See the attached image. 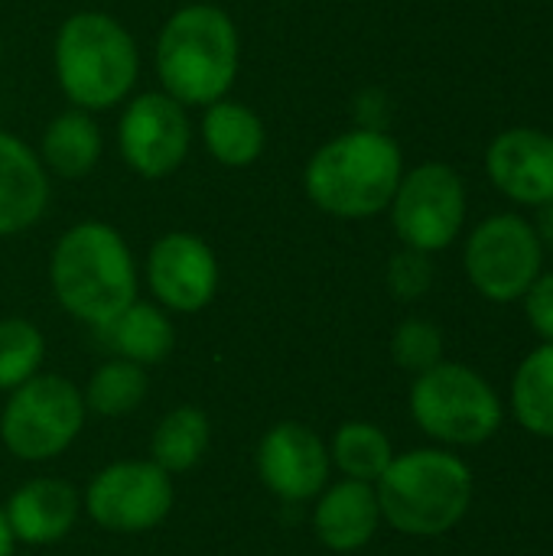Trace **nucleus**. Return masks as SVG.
Wrapping results in <instances>:
<instances>
[{
	"label": "nucleus",
	"mask_w": 553,
	"mask_h": 556,
	"mask_svg": "<svg viewBox=\"0 0 553 556\" xmlns=\"http://www.w3.org/2000/svg\"><path fill=\"white\" fill-rule=\"evenodd\" d=\"M55 303L78 323L104 329L137 300V261L127 238L98 218L68 225L49 254Z\"/></svg>",
	"instance_id": "obj_1"
},
{
	"label": "nucleus",
	"mask_w": 553,
	"mask_h": 556,
	"mask_svg": "<svg viewBox=\"0 0 553 556\" xmlns=\"http://www.w3.org/2000/svg\"><path fill=\"white\" fill-rule=\"evenodd\" d=\"M404 169V150L388 130L352 127L313 150L303 192L329 218L365 222L388 212Z\"/></svg>",
	"instance_id": "obj_2"
},
{
	"label": "nucleus",
	"mask_w": 553,
	"mask_h": 556,
	"mask_svg": "<svg viewBox=\"0 0 553 556\" xmlns=\"http://www.w3.org/2000/svg\"><path fill=\"white\" fill-rule=\"evenodd\" d=\"M160 91L183 108H209L228 98L241 72V33L228 10L186 3L166 16L153 46Z\"/></svg>",
	"instance_id": "obj_3"
},
{
	"label": "nucleus",
	"mask_w": 553,
	"mask_h": 556,
	"mask_svg": "<svg viewBox=\"0 0 553 556\" xmlns=\"http://www.w3.org/2000/svg\"><path fill=\"white\" fill-rule=\"evenodd\" d=\"M52 72L72 108L101 114L121 108L134 94L140 81V49L117 16L78 10L55 29Z\"/></svg>",
	"instance_id": "obj_4"
},
{
	"label": "nucleus",
	"mask_w": 553,
	"mask_h": 556,
	"mask_svg": "<svg viewBox=\"0 0 553 556\" xmlns=\"http://www.w3.org/2000/svg\"><path fill=\"white\" fill-rule=\"evenodd\" d=\"M381 521L404 538H443L473 505V469L447 446H424L391 459L375 482Z\"/></svg>",
	"instance_id": "obj_5"
},
{
	"label": "nucleus",
	"mask_w": 553,
	"mask_h": 556,
	"mask_svg": "<svg viewBox=\"0 0 553 556\" xmlns=\"http://www.w3.org/2000/svg\"><path fill=\"white\" fill-rule=\"evenodd\" d=\"M411 417L440 446H482L505 424L499 391L469 365L440 362L411 384Z\"/></svg>",
	"instance_id": "obj_6"
},
{
	"label": "nucleus",
	"mask_w": 553,
	"mask_h": 556,
	"mask_svg": "<svg viewBox=\"0 0 553 556\" xmlns=\"http://www.w3.org/2000/svg\"><path fill=\"white\" fill-rule=\"evenodd\" d=\"M85 397L62 375H33L10 391L0 414V440L23 463L62 456L85 427Z\"/></svg>",
	"instance_id": "obj_7"
},
{
	"label": "nucleus",
	"mask_w": 553,
	"mask_h": 556,
	"mask_svg": "<svg viewBox=\"0 0 553 556\" xmlns=\"http://www.w3.org/2000/svg\"><path fill=\"white\" fill-rule=\"evenodd\" d=\"M388 215L404 248L440 254L466 228V215H469L466 179L460 176V169L440 160L404 169L394 199L388 205Z\"/></svg>",
	"instance_id": "obj_8"
},
{
	"label": "nucleus",
	"mask_w": 553,
	"mask_h": 556,
	"mask_svg": "<svg viewBox=\"0 0 553 556\" xmlns=\"http://www.w3.org/2000/svg\"><path fill=\"white\" fill-rule=\"evenodd\" d=\"M544 251L531 218L499 212L479 222L463 248V267L479 296L489 303H515L544 274Z\"/></svg>",
	"instance_id": "obj_9"
},
{
	"label": "nucleus",
	"mask_w": 553,
	"mask_h": 556,
	"mask_svg": "<svg viewBox=\"0 0 553 556\" xmlns=\"http://www.w3.org/2000/svg\"><path fill=\"white\" fill-rule=\"evenodd\" d=\"M192 150L189 108L166 91H140L124 101L117 117V153L140 179L173 176Z\"/></svg>",
	"instance_id": "obj_10"
},
{
	"label": "nucleus",
	"mask_w": 553,
	"mask_h": 556,
	"mask_svg": "<svg viewBox=\"0 0 553 556\" xmlns=\"http://www.w3.org/2000/svg\"><path fill=\"white\" fill-rule=\"evenodd\" d=\"M88 518L114 534H143L173 511V482L153 459H130L101 469L85 492Z\"/></svg>",
	"instance_id": "obj_11"
},
{
	"label": "nucleus",
	"mask_w": 553,
	"mask_h": 556,
	"mask_svg": "<svg viewBox=\"0 0 553 556\" xmlns=\"http://www.w3.org/2000/svg\"><path fill=\"white\" fill-rule=\"evenodd\" d=\"M143 277L166 313H202L218 293V257L205 238L166 231L150 244Z\"/></svg>",
	"instance_id": "obj_12"
},
{
	"label": "nucleus",
	"mask_w": 553,
	"mask_h": 556,
	"mask_svg": "<svg viewBox=\"0 0 553 556\" xmlns=\"http://www.w3.org/2000/svg\"><path fill=\"white\" fill-rule=\"evenodd\" d=\"M329 446L297 420L271 427L257 446V476L284 502H310L329 485Z\"/></svg>",
	"instance_id": "obj_13"
},
{
	"label": "nucleus",
	"mask_w": 553,
	"mask_h": 556,
	"mask_svg": "<svg viewBox=\"0 0 553 556\" xmlns=\"http://www.w3.org/2000/svg\"><path fill=\"white\" fill-rule=\"evenodd\" d=\"M489 182L515 205L553 202V134L541 127H508L486 150Z\"/></svg>",
	"instance_id": "obj_14"
},
{
	"label": "nucleus",
	"mask_w": 553,
	"mask_h": 556,
	"mask_svg": "<svg viewBox=\"0 0 553 556\" xmlns=\"http://www.w3.org/2000/svg\"><path fill=\"white\" fill-rule=\"evenodd\" d=\"M52 202V176L39 153L0 130V238H16L42 222Z\"/></svg>",
	"instance_id": "obj_15"
},
{
	"label": "nucleus",
	"mask_w": 553,
	"mask_h": 556,
	"mask_svg": "<svg viewBox=\"0 0 553 556\" xmlns=\"http://www.w3.org/2000/svg\"><path fill=\"white\" fill-rule=\"evenodd\" d=\"M313 531L323 547L336 554H355L372 544L381 528V505L372 482L342 479L316 495Z\"/></svg>",
	"instance_id": "obj_16"
},
{
	"label": "nucleus",
	"mask_w": 553,
	"mask_h": 556,
	"mask_svg": "<svg viewBox=\"0 0 553 556\" xmlns=\"http://www.w3.org/2000/svg\"><path fill=\"white\" fill-rule=\"evenodd\" d=\"M78 511H81V498L62 479H29L10 495L3 508L13 541L33 547L62 541L75 528Z\"/></svg>",
	"instance_id": "obj_17"
},
{
	"label": "nucleus",
	"mask_w": 553,
	"mask_h": 556,
	"mask_svg": "<svg viewBox=\"0 0 553 556\" xmlns=\"http://www.w3.org/2000/svg\"><path fill=\"white\" fill-rule=\"evenodd\" d=\"M199 137H202L205 153L225 169L254 166L267 147L264 117L251 104L235 101V98H222V101H212L209 108H202Z\"/></svg>",
	"instance_id": "obj_18"
},
{
	"label": "nucleus",
	"mask_w": 553,
	"mask_h": 556,
	"mask_svg": "<svg viewBox=\"0 0 553 556\" xmlns=\"http://www.w3.org/2000/svg\"><path fill=\"white\" fill-rule=\"evenodd\" d=\"M36 153L49 176L81 179L101 163V153H104L101 124L95 121V114L68 108L46 124Z\"/></svg>",
	"instance_id": "obj_19"
},
{
	"label": "nucleus",
	"mask_w": 553,
	"mask_h": 556,
	"mask_svg": "<svg viewBox=\"0 0 553 556\" xmlns=\"http://www.w3.org/2000/svg\"><path fill=\"white\" fill-rule=\"evenodd\" d=\"M98 332H104V339L117 358H127L143 368L169 358V352L176 345V329H173L169 313L163 306L143 303V300H134L121 316H114Z\"/></svg>",
	"instance_id": "obj_20"
},
{
	"label": "nucleus",
	"mask_w": 553,
	"mask_h": 556,
	"mask_svg": "<svg viewBox=\"0 0 553 556\" xmlns=\"http://www.w3.org/2000/svg\"><path fill=\"white\" fill-rule=\"evenodd\" d=\"M512 414L538 440H553V342L531 349L512 378Z\"/></svg>",
	"instance_id": "obj_21"
},
{
	"label": "nucleus",
	"mask_w": 553,
	"mask_h": 556,
	"mask_svg": "<svg viewBox=\"0 0 553 556\" xmlns=\"http://www.w3.org/2000/svg\"><path fill=\"white\" fill-rule=\"evenodd\" d=\"M209 443H212L209 417L199 407H176L156 424L150 440V459L169 476L189 472L192 466H199Z\"/></svg>",
	"instance_id": "obj_22"
},
{
	"label": "nucleus",
	"mask_w": 553,
	"mask_h": 556,
	"mask_svg": "<svg viewBox=\"0 0 553 556\" xmlns=\"http://www.w3.org/2000/svg\"><path fill=\"white\" fill-rule=\"evenodd\" d=\"M394 456L398 453H394L388 433L368 420L342 424L332 437V446H329V459L342 472V479L372 482V485L385 476V469L391 466Z\"/></svg>",
	"instance_id": "obj_23"
},
{
	"label": "nucleus",
	"mask_w": 553,
	"mask_h": 556,
	"mask_svg": "<svg viewBox=\"0 0 553 556\" xmlns=\"http://www.w3.org/2000/svg\"><path fill=\"white\" fill-rule=\"evenodd\" d=\"M147 368L127 358H108L95 368L85 388V407L98 417H127L147 397Z\"/></svg>",
	"instance_id": "obj_24"
},
{
	"label": "nucleus",
	"mask_w": 553,
	"mask_h": 556,
	"mask_svg": "<svg viewBox=\"0 0 553 556\" xmlns=\"http://www.w3.org/2000/svg\"><path fill=\"white\" fill-rule=\"evenodd\" d=\"M46 358V339L36 323L7 316L0 319V391H13L39 375Z\"/></svg>",
	"instance_id": "obj_25"
},
{
	"label": "nucleus",
	"mask_w": 553,
	"mask_h": 556,
	"mask_svg": "<svg viewBox=\"0 0 553 556\" xmlns=\"http://www.w3.org/2000/svg\"><path fill=\"white\" fill-rule=\"evenodd\" d=\"M391 355L411 375H420V371L440 365L443 362V332H440V326L430 323V319H420V316L404 319L391 336Z\"/></svg>",
	"instance_id": "obj_26"
},
{
	"label": "nucleus",
	"mask_w": 553,
	"mask_h": 556,
	"mask_svg": "<svg viewBox=\"0 0 553 556\" xmlns=\"http://www.w3.org/2000/svg\"><path fill=\"white\" fill-rule=\"evenodd\" d=\"M433 277H437V270H433V254H424V251H414V248H401V251L388 261V274H385L388 290H391L398 300H404V303L427 296L430 287H433Z\"/></svg>",
	"instance_id": "obj_27"
},
{
	"label": "nucleus",
	"mask_w": 553,
	"mask_h": 556,
	"mask_svg": "<svg viewBox=\"0 0 553 556\" xmlns=\"http://www.w3.org/2000/svg\"><path fill=\"white\" fill-rule=\"evenodd\" d=\"M525 319L541 342H553V270H544L521 296Z\"/></svg>",
	"instance_id": "obj_28"
},
{
	"label": "nucleus",
	"mask_w": 553,
	"mask_h": 556,
	"mask_svg": "<svg viewBox=\"0 0 553 556\" xmlns=\"http://www.w3.org/2000/svg\"><path fill=\"white\" fill-rule=\"evenodd\" d=\"M355 117L359 124L355 127H368V130H388V117H391V104L385 98V91L378 88H368L359 94L355 101Z\"/></svg>",
	"instance_id": "obj_29"
},
{
	"label": "nucleus",
	"mask_w": 553,
	"mask_h": 556,
	"mask_svg": "<svg viewBox=\"0 0 553 556\" xmlns=\"http://www.w3.org/2000/svg\"><path fill=\"white\" fill-rule=\"evenodd\" d=\"M531 228H535V235H538V244H541V251H544V261H553V202L535 208Z\"/></svg>",
	"instance_id": "obj_30"
},
{
	"label": "nucleus",
	"mask_w": 553,
	"mask_h": 556,
	"mask_svg": "<svg viewBox=\"0 0 553 556\" xmlns=\"http://www.w3.org/2000/svg\"><path fill=\"white\" fill-rule=\"evenodd\" d=\"M13 547H16V541H13V531H10L7 515L0 508V556H13Z\"/></svg>",
	"instance_id": "obj_31"
},
{
	"label": "nucleus",
	"mask_w": 553,
	"mask_h": 556,
	"mask_svg": "<svg viewBox=\"0 0 553 556\" xmlns=\"http://www.w3.org/2000/svg\"><path fill=\"white\" fill-rule=\"evenodd\" d=\"M0 59H3V36H0Z\"/></svg>",
	"instance_id": "obj_32"
}]
</instances>
